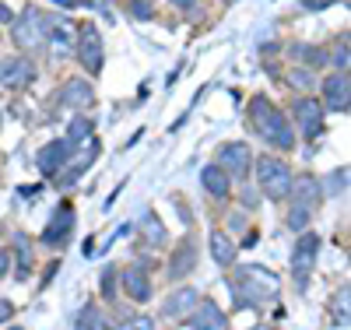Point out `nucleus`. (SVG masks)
I'll list each match as a JSON object with an SVG mask.
<instances>
[{
	"instance_id": "1",
	"label": "nucleus",
	"mask_w": 351,
	"mask_h": 330,
	"mask_svg": "<svg viewBox=\"0 0 351 330\" xmlns=\"http://www.w3.org/2000/svg\"><path fill=\"white\" fill-rule=\"evenodd\" d=\"M246 116H250L253 134H260V141L271 144L278 155H291V152H295L299 137H295V130H291V119L267 95H253L250 106H246Z\"/></svg>"
},
{
	"instance_id": "2",
	"label": "nucleus",
	"mask_w": 351,
	"mask_h": 330,
	"mask_svg": "<svg viewBox=\"0 0 351 330\" xmlns=\"http://www.w3.org/2000/svg\"><path fill=\"white\" fill-rule=\"evenodd\" d=\"M228 288L239 298V306H267L271 298H278L281 281L274 278V271H267V267H239L236 281L228 278Z\"/></svg>"
},
{
	"instance_id": "3",
	"label": "nucleus",
	"mask_w": 351,
	"mask_h": 330,
	"mask_svg": "<svg viewBox=\"0 0 351 330\" xmlns=\"http://www.w3.org/2000/svg\"><path fill=\"white\" fill-rule=\"evenodd\" d=\"M46 36H49V14L36 4H25L11 21V39H14L18 53L32 56V53L46 49Z\"/></svg>"
},
{
	"instance_id": "4",
	"label": "nucleus",
	"mask_w": 351,
	"mask_h": 330,
	"mask_svg": "<svg viewBox=\"0 0 351 330\" xmlns=\"http://www.w3.org/2000/svg\"><path fill=\"white\" fill-rule=\"evenodd\" d=\"M253 172H256V187L267 200H285L291 190V165L281 155H260L253 158Z\"/></svg>"
},
{
	"instance_id": "5",
	"label": "nucleus",
	"mask_w": 351,
	"mask_h": 330,
	"mask_svg": "<svg viewBox=\"0 0 351 330\" xmlns=\"http://www.w3.org/2000/svg\"><path fill=\"white\" fill-rule=\"evenodd\" d=\"M291 130L309 144H316V137L327 130V113L316 102V95H299L291 102Z\"/></svg>"
},
{
	"instance_id": "6",
	"label": "nucleus",
	"mask_w": 351,
	"mask_h": 330,
	"mask_svg": "<svg viewBox=\"0 0 351 330\" xmlns=\"http://www.w3.org/2000/svg\"><path fill=\"white\" fill-rule=\"evenodd\" d=\"M74 56H77V64L88 78H99L102 67H106V43H102V32H99V25L92 21H84L77 28V43H74Z\"/></svg>"
},
{
	"instance_id": "7",
	"label": "nucleus",
	"mask_w": 351,
	"mask_h": 330,
	"mask_svg": "<svg viewBox=\"0 0 351 330\" xmlns=\"http://www.w3.org/2000/svg\"><path fill=\"white\" fill-rule=\"evenodd\" d=\"M319 235L309 228V232H302L299 239H295V246H291V260H288V267H291V281H295V288L299 292H306V285H309V274L316 271V257H319Z\"/></svg>"
},
{
	"instance_id": "8",
	"label": "nucleus",
	"mask_w": 351,
	"mask_h": 330,
	"mask_svg": "<svg viewBox=\"0 0 351 330\" xmlns=\"http://www.w3.org/2000/svg\"><path fill=\"white\" fill-rule=\"evenodd\" d=\"M253 148L246 141H225L218 144V152H215V165L228 176V179H246L253 172Z\"/></svg>"
},
{
	"instance_id": "9",
	"label": "nucleus",
	"mask_w": 351,
	"mask_h": 330,
	"mask_svg": "<svg viewBox=\"0 0 351 330\" xmlns=\"http://www.w3.org/2000/svg\"><path fill=\"white\" fill-rule=\"evenodd\" d=\"M36 78H39V67H36L32 56L11 53V56L0 60V88H4V92H25Z\"/></svg>"
},
{
	"instance_id": "10",
	"label": "nucleus",
	"mask_w": 351,
	"mask_h": 330,
	"mask_svg": "<svg viewBox=\"0 0 351 330\" xmlns=\"http://www.w3.org/2000/svg\"><path fill=\"white\" fill-rule=\"evenodd\" d=\"M56 109H71V113H88L95 106V84L88 78H67L53 95Z\"/></svg>"
},
{
	"instance_id": "11",
	"label": "nucleus",
	"mask_w": 351,
	"mask_h": 330,
	"mask_svg": "<svg viewBox=\"0 0 351 330\" xmlns=\"http://www.w3.org/2000/svg\"><path fill=\"white\" fill-rule=\"evenodd\" d=\"M71 158H74V144H71L67 137H53V141H46L39 152H36V169H39L46 179H56Z\"/></svg>"
},
{
	"instance_id": "12",
	"label": "nucleus",
	"mask_w": 351,
	"mask_h": 330,
	"mask_svg": "<svg viewBox=\"0 0 351 330\" xmlns=\"http://www.w3.org/2000/svg\"><path fill=\"white\" fill-rule=\"evenodd\" d=\"M74 204L71 200H64L56 211L49 215V222H46V228L39 232V243L43 246H49V250H60L67 239H71V232H74Z\"/></svg>"
},
{
	"instance_id": "13",
	"label": "nucleus",
	"mask_w": 351,
	"mask_h": 330,
	"mask_svg": "<svg viewBox=\"0 0 351 330\" xmlns=\"http://www.w3.org/2000/svg\"><path fill=\"white\" fill-rule=\"evenodd\" d=\"M319 106H324V113H348V106H351L348 71H334L324 78V84H319Z\"/></svg>"
},
{
	"instance_id": "14",
	"label": "nucleus",
	"mask_w": 351,
	"mask_h": 330,
	"mask_svg": "<svg viewBox=\"0 0 351 330\" xmlns=\"http://www.w3.org/2000/svg\"><path fill=\"white\" fill-rule=\"evenodd\" d=\"M197 257H200V250H197V239L193 235H186V239H180V243L172 246V257H169V281H183V278H190L193 271H197Z\"/></svg>"
},
{
	"instance_id": "15",
	"label": "nucleus",
	"mask_w": 351,
	"mask_h": 330,
	"mask_svg": "<svg viewBox=\"0 0 351 330\" xmlns=\"http://www.w3.org/2000/svg\"><path fill=\"white\" fill-rule=\"evenodd\" d=\"M291 207H306V211H316L319 200H324V187L313 172H302V176H291V190L285 197Z\"/></svg>"
},
{
	"instance_id": "16",
	"label": "nucleus",
	"mask_w": 351,
	"mask_h": 330,
	"mask_svg": "<svg viewBox=\"0 0 351 330\" xmlns=\"http://www.w3.org/2000/svg\"><path fill=\"white\" fill-rule=\"evenodd\" d=\"M77 43V25L67 18H49V36H46V49H53V56H71Z\"/></svg>"
},
{
	"instance_id": "17",
	"label": "nucleus",
	"mask_w": 351,
	"mask_h": 330,
	"mask_svg": "<svg viewBox=\"0 0 351 330\" xmlns=\"http://www.w3.org/2000/svg\"><path fill=\"white\" fill-rule=\"evenodd\" d=\"M200 298H204V295H200L193 285L176 288V292H169V298H165L162 316H169V320H186V316L197 309V303H200Z\"/></svg>"
},
{
	"instance_id": "18",
	"label": "nucleus",
	"mask_w": 351,
	"mask_h": 330,
	"mask_svg": "<svg viewBox=\"0 0 351 330\" xmlns=\"http://www.w3.org/2000/svg\"><path fill=\"white\" fill-rule=\"evenodd\" d=\"M123 288H127V295L134 298V303H148L152 298V278H148V263L144 260H137V263H130L127 271H123Z\"/></svg>"
},
{
	"instance_id": "19",
	"label": "nucleus",
	"mask_w": 351,
	"mask_h": 330,
	"mask_svg": "<svg viewBox=\"0 0 351 330\" xmlns=\"http://www.w3.org/2000/svg\"><path fill=\"white\" fill-rule=\"evenodd\" d=\"M193 327L197 330H228V313L215 303V298H200L193 309Z\"/></svg>"
},
{
	"instance_id": "20",
	"label": "nucleus",
	"mask_w": 351,
	"mask_h": 330,
	"mask_svg": "<svg viewBox=\"0 0 351 330\" xmlns=\"http://www.w3.org/2000/svg\"><path fill=\"white\" fill-rule=\"evenodd\" d=\"M208 253H211V260H215L218 267H232V263H236L239 246H236V239H228V232L211 228V235H208Z\"/></svg>"
},
{
	"instance_id": "21",
	"label": "nucleus",
	"mask_w": 351,
	"mask_h": 330,
	"mask_svg": "<svg viewBox=\"0 0 351 330\" xmlns=\"http://www.w3.org/2000/svg\"><path fill=\"white\" fill-rule=\"evenodd\" d=\"M200 187H204V193L208 197H215V200H225L228 193H232V179L215 165V162H208L200 169Z\"/></svg>"
},
{
	"instance_id": "22",
	"label": "nucleus",
	"mask_w": 351,
	"mask_h": 330,
	"mask_svg": "<svg viewBox=\"0 0 351 330\" xmlns=\"http://www.w3.org/2000/svg\"><path fill=\"white\" fill-rule=\"evenodd\" d=\"M288 56L295 60L299 67L313 71V74H316V67L327 64V53L319 49V46H313V43H291V46H288Z\"/></svg>"
},
{
	"instance_id": "23",
	"label": "nucleus",
	"mask_w": 351,
	"mask_h": 330,
	"mask_svg": "<svg viewBox=\"0 0 351 330\" xmlns=\"http://www.w3.org/2000/svg\"><path fill=\"white\" fill-rule=\"evenodd\" d=\"M95 134V119L88 116V113H74L71 116V123H67V141L71 144H88Z\"/></svg>"
},
{
	"instance_id": "24",
	"label": "nucleus",
	"mask_w": 351,
	"mask_h": 330,
	"mask_svg": "<svg viewBox=\"0 0 351 330\" xmlns=\"http://www.w3.org/2000/svg\"><path fill=\"white\" fill-rule=\"evenodd\" d=\"M141 232H144V239H148V246H165L169 243V232H165V225L155 211H148L141 218Z\"/></svg>"
},
{
	"instance_id": "25",
	"label": "nucleus",
	"mask_w": 351,
	"mask_h": 330,
	"mask_svg": "<svg viewBox=\"0 0 351 330\" xmlns=\"http://www.w3.org/2000/svg\"><path fill=\"white\" fill-rule=\"evenodd\" d=\"M285 81H288L291 88H295L299 95H313V88H316V74H313V71H306V67H288Z\"/></svg>"
},
{
	"instance_id": "26",
	"label": "nucleus",
	"mask_w": 351,
	"mask_h": 330,
	"mask_svg": "<svg viewBox=\"0 0 351 330\" xmlns=\"http://www.w3.org/2000/svg\"><path fill=\"white\" fill-rule=\"evenodd\" d=\"M11 260H18V278H28V271H32V246H28V239L18 235L14 239V250H11Z\"/></svg>"
},
{
	"instance_id": "27",
	"label": "nucleus",
	"mask_w": 351,
	"mask_h": 330,
	"mask_svg": "<svg viewBox=\"0 0 351 330\" xmlns=\"http://www.w3.org/2000/svg\"><path fill=\"white\" fill-rule=\"evenodd\" d=\"M74 330H102V313H99V306H81V313H77V320H74Z\"/></svg>"
},
{
	"instance_id": "28",
	"label": "nucleus",
	"mask_w": 351,
	"mask_h": 330,
	"mask_svg": "<svg viewBox=\"0 0 351 330\" xmlns=\"http://www.w3.org/2000/svg\"><path fill=\"white\" fill-rule=\"evenodd\" d=\"M319 187H324V193H344V190H348V165L334 169V172H330Z\"/></svg>"
},
{
	"instance_id": "29",
	"label": "nucleus",
	"mask_w": 351,
	"mask_h": 330,
	"mask_svg": "<svg viewBox=\"0 0 351 330\" xmlns=\"http://www.w3.org/2000/svg\"><path fill=\"white\" fill-rule=\"evenodd\" d=\"M116 281H120V271H116V267H106L102 271V298L106 303H116Z\"/></svg>"
},
{
	"instance_id": "30",
	"label": "nucleus",
	"mask_w": 351,
	"mask_h": 330,
	"mask_svg": "<svg viewBox=\"0 0 351 330\" xmlns=\"http://www.w3.org/2000/svg\"><path fill=\"white\" fill-rule=\"evenodd\" d=\"M130 14L137 18V21H152L155 18V4H152V0H130Z\"/></svg>"
},
{
	"instance_id": "31",
	"label": "nucleus",
	"mask_w": 351,
	"mask_h": 330,
	"mask_svg": "<svg viewBox=\"0 0 351 330\" xmlns=\"http://www.w3.org/2000/svg\"><path fill=\"white\" fill-rule=\"evenodd\" d=\"M327 64H334L337 71H348V36L334 46V53H327Z\"/></svg>"
},
{
	"instance_id": "32",
	"label": "nucleus",
	"mask_w": 351,
	"mask_h": 330,
	"mask_svg": "<svg viewBox=\"0 0 351 330\" xmlns=\"http://www.w3.org/2000/svg\"><path fill=\"white\" fill-rule=\"evenodd\" d=\"M14 271V260H11V246H0V281Z\"/></svg>"
},
{
	"instance_id": "33",
	"label": "nucleus",
	"mask_w": 351,
	"mask_h": 330,
	"mask_svg": "<svg viewBox=\"0 0 351 330\" xmlns=\"http://www.w3.org/2000/svg\"><path fill=\"white\" fill-rule=\"evenodd\" d=\"M155 323H152V316H137V320H130L123 330H152Z\"/></svg>"
},
{
	"instance_id": "34",
	"label": "nucleus",
	"mask_w": 351,
	"mask_h": 330,
	"mask_svg": "<svg viewBox=\"0 0 351 330\" xmlns=\"http://www.w3.org/2000/svg\"><path fill=\"white\" fill-rule=\"evenodd\" d=\"M169 4H172L176 11H183V14H193V11H197V0H169Z\"/></svg>"
},
{
	"instance_id": "35",
	"label": "nucleus",
	"mask_w": 351,
	"mask_h": 330,
	"mask_svg": "<svg viewBox=\"0 0 351 330\" xmlns=\"http://www.w3.org/2000/svg\"><path fill=\"white\" fill-rule=\"evenodd\" d=\"M330 4H337V0H302L306 11H324V8H330Z\"/></svg>"
},
{
	"instance_id": "36",
	"label": "nucleus",
	"mask_w": 351,
	"mask_h": 330,
	"mask_svg": "<svg viewBox=\"0 0 351 330\" xmlns=\"http://www.w3.org/2000/svg\"><path fill=\"white\" fill-rule=\"evenodd\" d=\"M56 8H64V11H74V8H84V4H92V0H53Z\"/></svg>"
},
{
	"instance_id": "37",
	"label": "nucleus",
	"mask_w": 351,
	"mask_h": 330,
	"mask_svg": "<svg viewBox=\"0 0 351 330\" xmlns=\"http://www.w3.org/2000/svg\"><path fill=\"white\" fill-rule=\"evenodd\" d=\"M11 316H14V306L8 303V298H0V323H8Z\"/></svg>"
},
{
	"instance_id": "38",
	"label": "nucleus",
	"mask_w": 351,
	"mask_h": 330,
	"mask_svg": "<svg viewBox=\"0 0 351 330\" xmlns=\"http://www.w3.org/2000/svg\"><path fill=\"white\" fill-rule=\"evenodd\" d=\"M11 21H14V11L4 4V0H0V25H11Z\"/></svg>"
},
{
	"instance_id": "39",
	"label": "nucleus",
	"mask_w": 351,
	"mask_h": 330,
	"mask_svg": "<svg viewBox=\"0 0 351 330\" xmlns=\"http://www.w3.org/2000/svg\"><path fill=\"white\" fill-rule=\"evenodd\" d=\"M0 127H4V106H0Z\"/></svg>"
},
{
	"instance_id": "40",
	"label": "nucleus",
	"mask_w": 351,
	"mask_h": 330,
	"mask_svg": "<svg viewBox=\"0 0 351 330\" xmlns=\"http://www.w3.org/2000/svg\"><path fill=\"white\" fill-rule=\"evenodd\" d=\"M250 330H271V327H250Z\"/></svg>"
},
{
	"instance_id": "41",
	"label": "nucleus",
	"mask_w": 351,
	"mask_h": 330,
	"mask_svg": "<svg viewBox=\"0 0 351 330\" xmlns=\"http://www.w3.org/2000/svg\"><path fill=\"white\" fill-rule=\"evenodd\" d=\"M221 4H236V0H221Z\"/></svg>"
},
{
	"instance_id": "42",
	"label": "nucleus",
	"mask_w": 351,
	"mask_h": 330,
	"mask_svg": "<svg viewBox=\"0 0 351 330\" xmlns=\"http://www.w3.org/2000/svg\"><path fill=\"white\" fill-rule=\"evenodd\" d=\"M127 4H130V0H127Z\"/></svg>"
}]
</instances>
